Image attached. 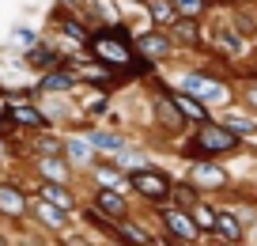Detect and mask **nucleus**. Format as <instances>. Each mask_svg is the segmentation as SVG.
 Masks as SVG:
<instances>
[{"instance_id": "f257e3e1", "label": "nucleus", "mask_w": 257, "mask_h": 246, "mask_svg": "<svg viewBox=\"0 0 257 246\" xmlns=\"http://www.w3.org/2000/svg\"><path fill=\"white\" fill-rule=\"evenodd\" d=\"M234 148H238V136L227 125H201V133L185 144L189 155H201V151H212V155H216V151H234Z\"/></svg>"}, {"instance_id": "f03ea898", "label": "nucleus", "mask_w": 257, "mask_h": 246, "mask_svg": "<svg viewBox=\"0 0 257 246\" xmlns=\"http://www.w3.org/2000/svg\"><path fill=\"white\" fill-rule=\"evenodd\" d=\"M133 190L137 193H144V197H152V201H163V197H170V178L163 175V171H152V167H140V171H133Z\"/></svg>"}, {"instance_id": "7ed1b4c3", "label": "nucleus", "mask_w": 257, "mask_h": 246, "mask_svg": "<svg viewBox=\"0 0 257 246\" xmlns=\"http://www.w3.org/2000/svg\"><path fill=\"white\" fill-rule=\"evenodd\" d=\"M87 46L95 49L106 64H113V68H117V64H128V42L121 38V34H110V31L95 34V38H87Z\"/></svg>"}, {"instance_id": "20e7f679", "label": "nucleus", "mask_w": 257, "mask_h": 246, "mask_svg": "<svg viewBox=\"0 0 257 246\" xmlns=\"http://www.w3.org/2000/svg\"><path fill=\"white\" fill-rule=\"evenodd\" d=\"M185 95L193 99H204V103H227V88L219 79H208V76H185L182 79Z\"/></svg>"}, {"instance_id": "39448f33", "label": "nucleus", "mask_w": 257, "mask_h": 246, "mask_svg": "<svg viewBox=\"0 0 257 246\" xmlns=\"http://www.w3.org/2000/svg\"><path fill=\"white\" fill-rule=\"evenodd\" d=\"M137 46H140V53H144V57H155V61L170 57V38H167V34H159V31L140 34V38H137Z\"/></svg>"}, {"instance_id": "423d86ee", "label": "nucleus", "mask_w": 257, "mask_h": 246, "mask_svg": "<svg viewBox=\"0 0 257 246\" xmlns=\"http://www.w3.org/2000/svg\"><path fill=\"white\" fill-rule=\"evenodd\" d=\"M163 220H167V227L174 231V235H182V238H197V223H193V216H185V212H178V208H163Z\"/></svg>"}, {"instance_id": "0eeeda50", "label": "nucleus", "mask_w": 257, "mask_h": 246, "mask_svg": "<svg viewBox=\"0 0 257 246\" xmlns=\"http://www.w3.org/2000/svg\"><path fill=\"white\" fill-rule=\"evenodd\" d=\"M212 231H216V238H223V242H238V238H242V223H238L234 212H216Z\"/></svg>"}, {"instance_id": "6e6552de", "label": "nucleus", "mask_w": 257, "mask_h": 246, "mask_svg": "<svg viewBox=\"0 0 257 246\" xmlns=\"http://www.w3.org/2000/svg\"><path fill=\"white\" fill-rule=\"evenodd\" d=\"M170 103H174L178 114H185V121H204V118H208V110H204L193 95H185V91H174V95H170Z\"/></svg>"}, {"instance_id": "1a4fd4ad", "label": "nucleus", "mask_w": 257, "mask_h": 246, "mask_svg": "<svg viewBox=\"0 0 257 246\" xmlns=\"http://www.w3.org/2000/svg\"><path fill=\"white\" fill-rule=\"evenodd\" d=\"M227 182V171L223 167H216V163H197L193 167V186H223Z\"/></svg>"}, {"instance_id": "9d476101", "label": "nucleus", "mask_w": 257, "mask_h": 246, "mask_svg": "<svg viewBox=\"0 0 257 246\" xmlns=\"http://www.w3.org/2000/svg\"><path fill=\"white\" fill-rule=\"evenodd\" d=\"M95 205L102 208V216H113V220H125V208H128L125 197H117L113 190H102V193L95 197Z\"/></svg>"}, {"instance_id": "9b49d317", "label": "nucleus", "mask_w": 257, "mask_h": 246, "mask_svg": "<svg viewBox=\"0 0 257 246\" xmlns=\"http://www.w3.org/2000/svg\"><path fill=\"white\" fill-rule=\"evenodd\" d=\"M38 171L46 175V182H57V186H61L64 178H68V163H64V159H57V155L38 159Z\"/></svg>"}, {"instance_id": "f8f14e48", "label": "nucleus", "mask_w": 257, "mask_h": 246, "mask_svg": "<svg viewBox=\"0 0 257 246\" xmlns=\"http://www.w3.org/2000/svg\"><path fill=\"white\" fill-rule=\"evenodd\" d=\"M27 208L23 193L16 190V186H0V212H8V216H19Z\"/></svg>"}, {"instance_id": "ddd939ff", "label": "nucleus", "mask_w": 257, "mask_h": 246, "mask_svg": "<svg viewBox=\"0 0 257 246\" xmlns=\"http://www.w3.org/2000/svg\"><path fill=\"white\" fill-rule=\"evenodd\" d=\"M42 201H49L53 208H64V212L72 208V197H68V193H64L57 182H46V186H42Z\"/></svg>"}, {"instance_id": "4468645a", "label": "nucleus", "mask_w": 257, "mask_h": 246, "mask_svg": "<svg viewBox=\"0 0 257 246\" xmlns=\"http://www.w3.org/2000/svg\"><path fill=\"white\" fill-rule=\"evenodd\" d=\"M87 144H91V148H106V151H125V140H121V136H113V133H95V129L87 133Z\"/></svg>"}, {"instance_id": "2eb2a0df", "label": "nucleus", "mask_w": 257, "mask_h": 246, "mask_svg": "<svg viewBox=\"0 0 257 246\" xmlns=\"http://www.w3.org/2000/svg\"><path fill=\"white\" fill-rule=\"evenodd\" d=\"M12 118H16L19 125H34V129H38V125H46V118H42V110H38V106H16V110H12Z\"/></svg>"}, {"instance_id": "dca6fc26", "label": "nucleus", "mask_w": 257, "mask_h": 246, "mask_svg": "<svg viewBox=\"0 0 257 246\" xmlns=\"http://www.w3.org/2000/svg\"><path fill=\"white\" fill-rule=\"evenodd\" d=\"M64 88H72V76L64 68H57V72H49L46 79H42V91H64Z\"/></svg>"}, {"instance_id": "f3484780", "label": "nucleus", "mask_w": 257, "mask_h": 246, "mask_svg": "<svg viewBox=\"0 0 257 246\" xmlns=\"http://www.w3.org/2000/svg\"><path fill=\"white\" fill-rule=\"evenodd\" d=\"M117 235H121V238H128V242H133V246H148V242H152V238H148V235H144V231H140V227H137V223H128V220H121V227H117Z\"/></svg>"}, {"instance_id": "a211bd4d", "label": "nucleus", "mask_w": 257, "mask_h": 246, "mask_svg": "<svg viewBox=\"0 0 257 246\" xmlns=\"http://www.w3.org/2000/svg\"><path fill=\"white\" fill-rule=\"evenodd\" d=\"M34 212H38L42 220L49 223V227H64V216H68V212H61V208H53V205H49V201H42V205L34 208Z\"/></svg>"}, {"instance_id": "6ab92c4d", "label": "nucleus", "mask_w": 257, "mask_h": 246, "mask_svg": "<svg viewBox=\"0 0 257 246\" xmlns=\"http://www.w3.org/2000/svg\"><path fill=\"white\" fill-rule=\"evenodd\" d=\"M193 223H197V231H212V223H216V212H212L208 205H193Z\"/></svg>"}, {"instance_id": "aec40b11", "label": "nucleus", "mask_w": 257, "mask_h": 246, "mask_svg": "<svg viewBox=\"0 0 257 246\" xmlns=\"http://www.w3.org/2000/svg\"><path fill=\"white\" fill-rule=\"evenodd\" d=\"M148 8H152V16L159 19V23H170V19H174V4H170V0H148Z\"/></svg>"}, {"instance_id": "412c9836", "label": "nucleus", "mask_w": 257, "mask_h": 246, "mask_svg": "<svg viewBox=\"0 0 257 246\" xmlns=\"http://www.w3.org/2000/svg\"><path fill=\"white\" fill-rule=\"evenodd\" d=\"M64 148H68V155H72L76 163H91V144L87 140H68Z\"/></svg>"}, {"instance_id": "4be33fe9", "label": "nucleus", "mask_w": 257, "mask_h": 246, "mask_svg": "<svg viewBox=\"0 0 257 246\" xmlns=\"http://www.w3.org/2000/svg\"><path fill=\"white\" fill-rule=\"evenodd\" d=\"M170 4H174V12H182L185 19H193V16L204 12V0H170Z\"/></svg>"}, {"instance_id": "5701e85b", "label": "nucleus", "mask_w": 257, "mask_h": 246, "mask_svg": "<svg viewBox=\"0 0 257 246\" xmlns=\"http://www.w3.org/2000/svg\"><path fill=\"white\" fill-rule=\"evenodd\" d=\"M95 178L102 182V190H113V186L121 182V175H117L113 167H106V163H98V167H95Z\"/></svg>"}, {"instance_id": "b1692460", "label": "nucleus", "mask_w": 257, "mask_h": 246, "mask_svg": "<svg viewBox=\"0 0 257 246\" xmlns=\"http://www.w3.org/2000/svg\"><path fill=\"white\" fill-rule=\"evenodd\" d=\"M174 27H178V38H182V42H189V46L197 42V23H193V19H185V16H182Z\"/></svg>"}, {"instance_id": "393cba45", "label": "nucleus", "mask_w": 257, "mask_h": 246, "mask_svg": "<svg viewBox=\"0 0 257 246\" xmlns=\"http://www.w3.org/2000/svg\"><path fill=\"white\" fill-rule=\"evenodd\" d=\"M170 193L178 197V205H197V190H193V186H178V190L170 186Z\"/></svg>"}, {"instance_id": "a878e982", "label": "nucleus", "mask_w": 257, "mask_h": 246, "mask_svg": "<svg viewBox=\"0 0 257 246\" xmlns=\"http://www.w3.org/2000/svg\"><path fill=\"white\" fill-rule=\"evenodd\" d=\"M227 129H231V133H257V125H253V121H242V118H234Z\"/></svg>"}, {"instance_id": "bb28decb", "label": "nucleus", "mask_w": 257, "mask_h": 246, "mask_svg": "<svg viewBox=\"0 0 257 246\" xmlns=\"http://www.w3.org/2000/svg\"><path fill=\"white\" fill-rule=\"evenodd\" d=\"M80 72H83L87 79H106V76H110V72H106L102 64H87V68H80Z\"/></svg>"}, {"instance_id": "cd10ccee", "label": "nucleus", "mask_w": 257, "mask_h": 246, "mask_svg": "<svg viewBox=\"0 0 257 246\" xmlns=\"http://www.w3.org/2000/svg\"><path fill=\"white\" fill-rule=\"evenodd\" d=\"M159 110H163V121H167V125H174V121H178V110H174V103H159Z\"/></svg>"}, {"instance_id": "c85d7f7f", "label": "nucleus", "mask_w": 257, "mask_h": 246, "mask_svg": "<svg viewBox=\"0 0 257 246\" xmlns=\"http://www.w3.org/2000/svg\"><path fill=\"white\" fill-rule=\"evenodd\" d=\"M31 64H53V53H49V49H38V53H31Z\"/></svg>"}, {"instance_id": "c756f323", "label": "nucleus", "mask_w": 257, "mask_h": 246, "mask_svg": "<svg viewBox=\"0 0 257 246\" xmlns=\"http://www.w3.org/2000/svg\"><path fill=\"white\" fill-rule=\"evenodd\" d=\"M64 27H68V34H72V38H80V42H87V34H83V27H80V23H76V19H68V23H64Z\"/></svg>"}, {"instance_id": "7c9ffc66", "label": "nucleus", "mask_w": 257, "mask_h": 246, "mask_svg": "<svg viewBox=\"0 0 257 246\" xmlns=\"http://www.w3.org/2000/svg\"><path fill=\"white\" fill-rule=\"evenodd\" d=\"M238 31H242V34H253L257 27H253V19H249V16H242V19H238Z\"/></svg>"}, {"instance_id": "2f4dec72", "label": "nucleus", "mask_w": 257, "mask_h": 246, "mask_svg": "<svg viewBox=\"0 0 257 246\" xmlns=\"http://www.w3.org/2000/svg\"><path fill=\"white\" fill-rule=\"evenodd\" d=\"M64 246H83V238H76V235H68V238H64Z\"/></svg>"}, {"instance_id": "473e14b6", "label": "nucleus", "mask_w": 257, "mask_h": 246, "mask_svg": "<svg viewBox=\"0 0 257 246\" xmlns=\"http://www.w3.org/2000/svg\"><path fill=\"white\" fill-rule=\"evenodd\" d=\"M246 99H249V103L257 106V88H246Z\"/></svg>"}, {"instance_id": "72a5a7b5", "label": "nucleus", "mask_w": 257, "mask_h": 246, "mask_svg": "<svg viewBox=\"0 0 257 246\" xmlns=\"http://www.w3.org/2000/svg\"><path fill=\"white\" fill-rule=\"evenodd\" d=\"M219 4H234V0H219Z\"/></svg>"}, {"instance_id": "f704fd0d", "label": "nucleus", "mask_w": 257, "mask_h": 246, "mask_svg": "<svg viewBox=\"0 0 257 246\" xmlns=\"http://www.w3.org/2000/svg\"><path fill=\"white\" fill-rule=\"evenodd\" d=\"M0 246H8V242H4V238H0Z\"/></svg>"}, {"instance_id": "c9c22d12", "label": "nucleus", "mask_w": 257, "mask_h": 246, "mask_svg": "<svg viewBox=\"0 0 257 246\" xmlns=\"http://www.w3.org/2000/svg\"><path fill=\"white\" fill-rule=\"evenodd\" d=\"M253 238H257V231H253Z\"/></svg>"}]
</instances>
